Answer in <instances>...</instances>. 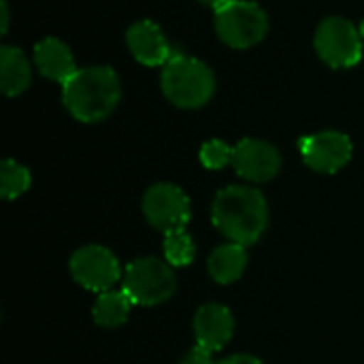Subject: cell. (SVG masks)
I'll list each match as a JSON object with an SVG mask.
<instances>
[{
    "mask_svg": "<svg viewBox=\"0 0 364 364\" xmlns=\"http://www.w3.org/2000/svg\"><path fill=\"white\" fill-rule=\"evenodd\" d=\"M143 213L160 232L183 230L192 218L188 194L175 183H156L143 196Z\"/></svg>",
    "mask_w": 364,
    "mask_h": 364,
    "instance_id": "cell-8",
    "label": "cell"
},
{
    "mask_svg": "<svg viewBox=\"0 0 364 364\" xmlns=\"http://www.w3.org/2000/svg\"><path fill=\"white\" fill-rule=\"evenodd\" d=\"M301 154L309 168L333 175L352 160V141L339 130H324L301 141Z\"/></svg>",
    "mask_w": 364,
    "mask_h": 364,
    "instance_id": "cell-9",
    "label": "cell"
},
{
    "mask_svg": "<svg viewBox=\"0 0 364 364\" xmlns=\"http://www.w3.org/2000/svg\"><path fill=\"white\" fill-rule=\"evenodd\" d=\"M122 279H124L122 290L130 296L134 305L141 307H151L168 301L177 288L173 267L154 256L132 260L126 267Z\"/></svg>",
    "mask_w": 364,
    "mask_h": 364,
    "instance_id": "cell-5",
    "label": "cell"
},
{
    "mask_svg": "<svg viewBox=\"0 0 364 364\" xmlns=\"http://www.w3.org/2000/svg\"><path fill=\"white\" fill-rule=\"evenodd\" d=\"M211 220L230 243L254 245L267 230L269 205L260 190L250 186H228L218 192Z\"/></svg>",
    "mask_w": 364,
    "mask_h": 364,
    "instance_id": "cell-1",
    "label": "cell"
},
{
    "mask_svg": "<svg viewBox=\"0 0 364 364\" xmlns=\"http://www.w3.org/2000/svg\"><path fill=\"white\" fill-rule=\"evenodd\" d=\"M232 166L243 179L254 181V183H264V181H271L279 173L282 156L267 141L243 139L239 141V145H235Z\"/></svg>",
    "mask_w": 364,
    "mask_h": 364,
    "instance_id": "cell-10",
    "label": "cell"
},
{
    "mask_svg": "<svg viewBox=\"0 0 364 364\" xmlns=\"http://www.w3.org/2000/svg\"><path fill=\"white\" fill-rule=\"evenodd\" d=\"M215 32L232 49H250L269 32V15L252 0H228L215 11Z\"/></svg>",
    "mask_w": 364,
    "mask_h": 364,
    "instance_id": "cell-4",
    "label": "cell"
},
{
    "mask_svg": "<svg viewBox=\"0 0 364 364\" xmlns=\"http://www.w3.org/2000/svg\"><path fill=\"white\" fill-rule=\"evenodd\" d=\"M30 171L26 166H21L19 162L6 158L0 164V194L6 200L19 198L28 188H30Z\"/></svg>",
    "mask_w": 364,
    "mask_h": 364,
    "instance_id": "cell-17",
    "label": "cell"
},
{
    "mask_svg": "<svg viewBox=\"0 0 364 364\" xmlns=\"http://www.w3.org/2000/svg\"><path fill=\"white\" fill-rule=\"evenodd\" d=\"M232 333H235V318L228 307L209 303L196 311L194 316L196 346L218 352L232 339Z\"/></svg>",
    "mask_w": 364,
    "mask_h": 364,
    "instance_id": "cell-12",
    "label": "cell"
},
{
    "mask_svg": "<svg viewBox=\"0 0 364 364\" xmlns=\"http://www.w3.org/2000/svg\"><path fill=\"white\" fill-rule=\"evenodd\" d=\"M126 45L132 58L143 66H164L173 55L162 28L149 19H141L128 28Z\"/></svg>",
    "mask_w": 364,
    "mask_h": 364,
    "instance_id": "cell-11",
    "label": "cell"
},
{
    "mask_svg": "<svg viewBox=\"0 0 364 364\" xmlns=\"http://www.w3.org/2000/svg\"><path fill=\"white\" fill-rule=\"evenodd\" d=\"M232 156H235V147H230L220 139H211L200 147V162L209 171H220L232 164Z\"/></svg>",
    "mask_w": 364,
    "mask_h": 364,
    "instance_id": "cell-19",
    "label": "cell"
},
{
    "mask_svg": "<svg viewBox=\"0 0 364 364\" xmlns=\"http://www.w3.org/2000/svg\"><path fill=\"white\" fill-rule=\"evenodd\" d=\"M122 98V83L111 66L79 68L62 85V102L66 111L83 124L107 119Z\"/></svg>",
    "mask_w": 364,
    "mask_h": 364,
    "instance_id": "cell-2",
    "label": "cell"
},
{
    "mask_svg": "<svg viewBox=\"0 0 364 364\" xmlns=\"http://www.w3.org/2000/svg\"><path fill=\"white\" fill-rule=\"evenodd\" d=\"M9 30V4L6 0H2V34H6Z\"/></svg>",
    "mask_w": 364,
    "mask_h": 364,
    "instance_id": "cell-22",
    "label": "cell"
},
{
    "mask_svg": "<svg viewBox=\"0 0 364 364\" xmlns=\"http://www.w3.org/2000/svg\"><path fill=\"white\" fill-rule=\"evenodd\" d=\"M132 305L134 303L130 301V296L124 290L102 292V294H98L94 309H92L94 322L102 328H119L122 324H126Z\"/></svg>",
    "mask_w": 364,
    "mask_h": 364,
    "instance_id": "cell-16",
    "label": "cell"
},
{
    "mask_svg": "<svg viewBox=\"0 0 364 364\" xmlns=\"http://www.w3.org/2000/svg\"><path fill=\"white\" fill-rule=\"evenodd\" d=\"M218 364H262L256 356H250V354H237V356H230L226 360Z\"/></svg>",
    "mask_w": 364,
    "mask_h": 364,
    "instance_id": "cell-21",
    "label": "cell"
},
{
    "mask_svg": "<svg viewBox=\"0 0 364 364\" xmlns=\"http://www.w3.org/2000/svg\"><path fill=\"white\" fill-rule=\"evenodd\" d=\"M200 4H205V6H209V9H213V11H218V9H222L228 0H198Z\"/></svg>",
    "mask_w": 364,
    "mask_h": 364,
    "instance_id": "cell-23",
    "label": "cell"
},
{
    "mask_svg": "<svg viewBox=\"0 0 364 364\" xmlns=\"http://www.w3.org/2000/svg\"><path fill=\"white\" fill-rule=\"evenodd\" d=\"M360 30L346 17H326L316 30V51L331 68H352L363 60Z\"/></svg>",
    "mask_w": 364,
    "mask_h": 364,
    "instance_id": "cell-6",
    "label": "cell"
},
{
    "mask_svg": "<svg viewBox=\"0 0 364 364\" xmlns=\"http://www.w3.org/2000/svg\"><path fill=\"white\" fill-rule=\"evenodd\" d=\"M358 30H360V36H363V41H364V19L360 21V28H358Z\"/></svg>",
    "mask_w": 364,
    "mask_h": 364,
    "instance_id": "cell-24",
    "label": "cell"
},
{
    "mask_svg": "<svg viewBox=\"0 0 364 364\" xmlns=\"http://www.w3.org/2000/svg\"><path fill=\"white\" fill-rule=\"evenodd\" d=\"M247 267V252L245 245L226 243L213 250L209 256V275L218 284H235Z\"/></svg>",
    "mask_w": 364,
    "mask_h": 364,
    "instance_id": "cell-15",
    "label": "cell"
},
{
    "mask_svg": "<svg viewBox=\"0 0 364 364\" xmlns=\"http://www.w3.org/2000/svg\"><path fill=\"white\" fill-rule=\"evenodd\" d=\"M181 364H218L213 360V352L203 348V346H196L188 352V356L181 360Z\"/></svg>",
    "mask_w": 364,
    "mask_h": 364,
    "instance_id": "cell-20",
    "label": "cell"
},
{
    "mask_svg": "<svg viewBox=\"0 0 364 364\" xmlns=\"http://www.w3.org/2000/svg\"><path fill=\"white\" fill-rule=\"evenodd\" d=\"M160 87L166 100L179 109H200L215 94L213 70L186 53H173L162 66Z\"/></svg>",
    "mask_w": 364,
    "mask_h": 364,
    "instance_id": "cell-3",
    "label": "cell"
},
{
    "mask_svg": "<svg viewBox=\"0 0 364 364\" xmlns=\"http://www.w3.org/2000/svg\"><path fill=\"white\" fill-rule=\"evenodd\" d=\"M164 256L171 267H188L196 258L194 239L186 230H175L164 235Z\"/></svg>",
    "mask_w": 364,
    "mask_h": 364,
    "instance_id": "cell-18",
    "label": "cell"
},
{
    "mask_svg": "<svg viewBox=\"0 0 364 364\" xmlns=\"http://www.w3.org/2000/svg\"><path fill=\"white\" fill-rule=\"evenodd\" d=\"M34 66L36 70L58 83H66L79 68L75 62V55L70 51V47L53 36L43 38L41 43H36L34 47Z\"/></svg>",
    "mask_w": 364,
    "mask_h": 364,
    "instance_id": "cell-13",
    "label": "cell"
},
{
    "mask_svg": "<svg viewBox=\"0 0 364 364\" xmlns=\"http://www.w3.org/2000/svg\"><path fill=\"white\" fill-rule=\"evenodd\" d=\"M68 267H70L73 279L79 286L98 294L113 290V286L124 277L119 260L115 258L111 250L102 245H85L77 250L70 256Z\"/></svg>",
    "mask_w": 364,
    "mask_h": 364,
    "instance_id": "cell-7",
    "label": "cell"
},
{
    "mask_svg": "<svg viewBox=\"0 0 364 364\" xmlns=\"http://www.w3.org/2000/svg\"><path fill=\"white\" fill-rule=\"evenodd\" d=\"M32 83V66L19 47H0V87L4 96H19Z\"/></svg>",
    "mask_w": 364,
    "mask_h": 364,
    "instance_id": "cell-14",
    "label": "cell"
}]
</instances>
